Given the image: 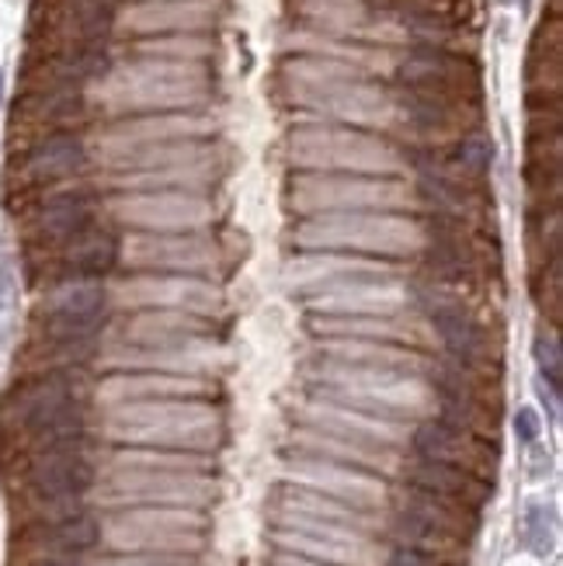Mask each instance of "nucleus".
<instances>
[{
  "instance_id": "1",
  "label": "nucleus",
  "mask_w": 563,
  "mask_h": 566,
  "mask_svg": "<svg viewBox=\"0 0 563 566\" xmlns=\"http://www.w3.org/2000/svg\"><path fill=\"white\" fill-rule=\"evenodd\" d=\"M66 446H94L87 373L84 368L18 373L0 392V459Z\"/></svg>"
},
{
  "instance_id": "2",
  "label": "nucleus",
  "mask_w": 563,
  "mask_h": 566,
  "mask_svg": "<svg viewBox=\"0 0 563 566\" xmlns=\"http://www.w3.org/2000/svg\"><path fill=\"white\" fill-rule=\"evenodd\" d=\"M18 227V251H56L105 219V195L87 178L4 199Z\"/></svg>"
},
{
  "instance_id": "3",
  "label": "nucleus",
  "mask_w": 563,
  "mask_h": 566,
  "mask_svg": "<svg viewBox=\"0 0 563 566\" xmlns=\"http://www.w3.org/2000/svg\"><path fill=\"white\" fill-rule=\"evenodd\" d=\"M91 449L94 446H66L0 459V483L8 490V504L84 501L97 480Z\"/></svg>"
},
{
  "instance_id": "4",
  "label": "nucleus",
  "mask_w": 563,
  "mask_h": 566,
  "mask_svg": "<svg viewBox=\"0 0 563 566\" xmlns=\"http://www.w3.org/2000/svg\"><path fill=\"white\" fill-rule=\"evenodd\" d=\"M414 303L442 340L446 358L483 368V373H501V334L477 313L470 295L418 279L414 282Z\"/></svg>"
},
{
  "instance_id": "5",
  "label": "nucleus",
  "mask_w": 563,
  "mask_h": 566,
  "mask_svg": "<svg viewBox=\"0 0 563 566\" xmlns=\"http://www.w3.org/2000/svg\"><path fill=\"white\" fill-rule=\"evenodd\" d=\"M122 230L105 216L77 240L63 243L56 251H18L21 275L29 289L45 292L66 282H105L122 264Z\"/></svg>"
},
{
  "instance_id": "6",
  "label": "nucleus",
  "mask_w": 563,
  "mask_h": 566,
  "mask_svg": "<svg viewBox=\"0 0 563 566\" xmlns=\"http://www.w3.org/2000/svg\"><path fill=\"white\" fill-rule=\"evenodd\" d=\"M112 319V292L105 282H66L39 292L29 313V334L49 340H102Z\"/></svg>"
},
{
  "instance_id": "7",
  "label": "nucleus",
  "mask_w": 563,
  "mask_h": 566,
  "mask_svg": "<svg viewBox=\"0 0 563 566\" xmlns=\"http://www.w3.org/2000/svg\"><path fill=\"white\" fill-rule=\"evenodd\" d=\"M202 70L199 63L181 60H150L136 66L112 70L105 77V102L115 108H181L202 97Z\"/></svg>"
},
{
  "instance_id": "8",
  "label": "nucleus",
  "mask_w": 563,
  "mask_h": 566,
  "mask_svg": "<svg viewBox=\"0 0 563 566\" xmlns=\"http://www.w3.org/2000/svg\"><path fill=\"white\" fill-rule=\"evenodd\" d=\"M87 167L91 150L84 136H77L73 129L39 133L8 164V199H21V195H35L66 181H81Z\"/></svg>"
},
{
  "instance_id": "9",
  "label": "nucleus",
  "mask_w": 563,
  "mask_h": 566,
  "mask_svg": "<svg viewBox=\"0 0 563 566\" xmlns=\"http://www.w3.org/2000/svg\"><path fill=\"white\" fill-rule=\"evenodd\" d=\"M410 446H414V455H418V459L456 465V470L473 473V476H480L487 483H494L498 462H501L498 441H487V438H477L470 431H459V428L446 424L442 417L418 424Z\"/></svg>"
},
{
  "instance_id": "10",
  "label": "nucleus",
  "mask_w": 563,
  "mask_h": 566,
  "mask_svg": "<svg viewBox=\"0 0 563 566\" xmlns=\"http://www.w3.org/2000/svg\"><path fill=\"white\" fill-rule=\"evenodd\" d=\"M102 543V522L84 507L60 522H29L11 525V559H32V556H77L84 559Z\"/></svg>"
},
{
  "instance_id": "11",
  "label": "nucleus",
  "mask_w": 563,
  "mask_h": 566,
  "mask_svg": "<svg viewBox=\"0 0 563 566\" xmlns=\"http://www.w3.org/2000/svg\"><path fill=\"white\" fill-rule=\"evenodd\" d=\"M212 251L202 237L195 233H146L122 240V261L133 264L136 272L150 275H191L202 272Z\"/></svg>"
},
{
  "instance_id": "12",
  "label": "nucleus",
  "mask_w": 563,
  "mask_h": 566,
  "mask_svg": "<svg viewBox=\"0 0 563 566\" xmlns=\"http://www.w3.org/2000/svg\"><path fill=\"white\" fill-rule=\"evenodd\" d=\"M292 150L306 164H331V167H383L394 160L386 146L373 143L362 133H341V129H306L292 136Z\"/></svg>"
},
{
  "instance_id": "13",
  "label": "nucleus",
  "mask_w": 563,
  "mask_h": 566,
  "mask_svg": "<svg viewBox=\"0 0 563 566\" xmlns=\"http://www.w3.org/2000/svg\"><path fill=\"white\" fill-rule=\"evenodd\" d=\"M397 514H407V518H418L438 532H446L459 543H473V535L480 528V511L470 507V504H459V501H449V497H438V494H428V490H418V486H404L397 490V501H394Z\"/></svg>"
},
{
  "instance_id": "14",
  "label": "nucleus",
  "mask_w": 563,
  "mask_h": 566,
  "mask_svg": "<svg viewBox=\"0 0 563 566\" xmlns=\"http://www.w3.org/2000/svg\"><path fill=\"white\" fill-rule=\"evenodd\" d=\"M216 14V0H146L122 14V24L133 32H199Z\"/></svg>"
},
{
  "instance_id": "15",
  "label": "nucleus",
  "mask_w": 563,
  "mask_h": 566,
  "mask_svg": "<svg viewBox=\"0 0 563 566\" xmlns=\"http://www.w3.org/2000/svg\"><path fill=\"white\" fill-rule=\"evenodd\" d=\"M404 483L428 490V494H438V497L470 504L477 511H483V504L494 497V483H487V480H480L473 473H462V470H456V465L428 462V459H418V455H414V462L407 465Z\"/></svg>"
},
{
  "instance_id": "16",
  "label": "nucleus",
  "mask_w": 563,
  "mask_h": 566,
  "mask_svg": "<svg viewBox=\"0 0 563 566\" xmlns=\"http://www.w3.org/2000/svg\"><path fill=\"white\" fill-rule=\"evenodd\" d=\"M446 164L462 185L487 188V175H491V164H494V146L487 143V136H480V133H467L452 146Z\"/></svg>"
},
{
  "instance_id": "17",
  "label": "nucleus",
  "mask_w": 563,
  "mask_h": 566,
  "mask_svg": "<svg viewBox=\"0 0 563 566\" xmlns=\"http://www.w3.org/2000/svg\"><path fill=\"white\" fill-rule=\"evenodd\" d=\"M389 538H394V546H410V549L456 556V559H462V553H467V543H459V538L438 532L418 518H407V514H397V511H394V528H389Z\"/></svg>"
},
{
  "instance_id": "18",
  "label": "nucleus",
  "mask_w": 563,
  "mask_h": 566,
  "mask_svg": "<svg viewBox=\"0 0 563 566\" xmlns=\"http://www.w3.org/2000/svg\"><path fill=\"white\" fill-rule=\"evenodd\" d=\"M529 289H532V303L540 306V313L553 327H560V319H563V264L529 268Z\"/></svg>"
},
{
  "instance_id": "19",
  "label": "nucleus",
  "mask_w": 563,
  "mask_h": 566,
  "mask_svg": "<svg viewBox=\"0 0 563 566\" xmlns=\"http://www.w3.org/2000/svg\"><path fill=\"white\" fill-rule=\"evenodd\" d=\"M535 365H540V379L553 392H563V355H560V337L553 331H543L532 344Z\"/></svg>"
},
{
  "instance_id": "20",
  "label": "nucleus",
  "mask_w": 563,
  "mask_h": 566,
  "mask_svg": "<svg viewBox=\"0 0 563 566\" xmlns=\"http://www.w3.org/2000/svg\"><path fill=\"white\" fill-rule=\"evenodd\" d=\"M383 566H467L456 556H438V553H425V549H410V546H394V553L386 556Z\"/></svg>"
},
{
  "instance_id": "21",
  "label": "nucleus",
  "mask_w": 563,
  "mask_h": 566,
  "mask_svg": "<svg viewBox=\"0 0 563 566\" xmlns=\"http://www.w3.org/2000/svg\"><path fill=\"white\" fill-rule=\"evenodd\" d=\"M515 434H519L522 446H532V441L540 438V413H535L532 407H522L515 413Z\"/></svg>"
},
{
  "instance_id": "22",
  "label": "nucleus",
  "mask_w": 563,
  "mask_h": 566,
  "mask_svg": "<svg viewBox=\"0 0 563 566\" xmlns=\"http://www.w3.org/2000/svg\"><path fill=\"white\" fill-rule=\"evenodd\" d=\"M8 566H84L77 556H32V559H8Z\"/></svg>"
},
{
  "instance_id": "23",
  "label": "nucleus",
  "mask_w": 563,
  "mask_h": 566,
  "mask_svg": "<svg viewBox=\"0 0 563 566\" xmlns=\"http://www.w3.org/2000/svg\"><path fill=\"white\" fill-rule=\"evenodd\" d=\"M0 108H4V70H0Z\"/></svg>"
}]
</instances>
